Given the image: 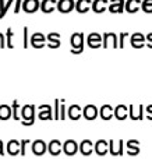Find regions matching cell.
<instances>
[{"label":"cell","instance_id":"obj_1","mask_svg":"<svg viewBox=\"0 0 152 159\" xmlns=\"http://www.w3.org/2000/svg\"><path fill=\"white\" fill-rule=\"evenodd\" d=\"M35 105H24L21 109V124L24 127L32 126L35 121Z\"/></svg>","mask_w":152,"mask_h":159},{"label":"cell","instance_id":"obj_2","mask_svg":"<svg viewBox=\"0 0 152 159\" xmlns=\"http://www.w3.org/2000/svg\"><path fill=\"white\" fill-rule=\"evenodd\" d=\"M71 43V53L73 55H80L84 52V43H85V36L83 32H74L70 38Z\"/></svg>","mask_w":152,"mask_h":159},{"label":"cell","instance_id":"obj_3","mask_svg":"<svg viewBox=\"0 0 152 159\" xmlns=\"http://www.w3.org/2000/svg\"><path fill=\"white\" fill-rule=\"evenodd\" d=\"M109 152L112 157H122L124 152V140H110L109 141Z\"/></svg>","mask_w":152,"mask_h":159},{"label":"cell","instance_id":"obj_4","mask_svg":"<svg viewBox=\"0 0 152 159\" xmlns=\"http://www.w3.org/2000/svg\"><path fill=\"white\" fill-rule=\"evenodd\" d=\"M103 48L105 49H109V48L117 49L119 48V36L114 32H105L103 34Z\"/></svg>","mask_w":152,"mask_h":159},{"label":"cell","instance_id":"obj_5","mask_svg":"<svg viewBox=\"0 0 152 159\" xmlns=\"http://www.w3.org/2000/svg\"><path fill=\"white\" fill-rule=\"evenodd\" d=\"M87 43L91 49H99L103 45V36L98 32H91L87 38Z\"/></svg>","mask_w":152,"mask_h":159},{"label":"cell","instance_id":"obj_6","mask_svg":"<svg viewBox=\"0 0 152 159\" xmlns=\"http://www.w3.org/2000/svg\"><path fill=\"white\" fill-rule=\"evenodd\" d=\"M130 43L134 49H142L147 45V36L142 35L141 32H136L130 36Z\"/></svg>","mask_w":152,"mask_h":159},{"label":"cell","instance_id":"obj_7","mask_svg":"<svg viewBox=\"0 0 152 159\" xmlns=\"http://www.w3.org/2000/svg\"><path fill=\"white\" fill-rule=\"evenodd\" d=\"M38 117L39 120H55V113L52 112V106L50 105H41L38 106Z\"/></svg>","mask_w":152,"mask_h":159},{"label":"cell","instance_id":"obj_8","mask_svg":"<svg viewBox=\"0 0 152 159\" xmlns=\"http://www.w3.org/2000/svg\"><path fill=\"white\" fill-rule=\"evenodd\" d=\"M46 36L42 32H35L32 36L29 38V43L34 49H42L45 48V43H46Z\"/></svg>","mask_w":152,"mask_h":159},{"label":"cell","instance_id":"obj_9","mask_svg":"<svg viewBox=\"0 0 152 159\" xmlns=\"http://www.w3.org/2000/svg\"><path fill=\"white\" fill-rule=\"evenodd\" d=\"M63 152L67 157H74L77 152H80V145L74 140H67L66 143H63Z\"/></svg>","mask_w":152,"mask_h":159},{"label":"cell","instance_id":"obj_10","mask_svg":"<svg viewBox=\"0 0 152 159\" xmlns=\"http://www.w3.org/2000/svg\"><path fill=\"white\" fill-rule=\"evenodd\" d=\"M47 152L52 157H59L63 152V144L60 140H50L47 143Z\"/></svg>","mask_w":152,"mask_h":159},{"label":"cell","instance_id":"obj_11","mask_svg":"<svg viewBox=\"0 0 152 159\" xmlns=\"http://www.w3.org/2000/svg\"><path fill=\"white\" fill-rule=\"evenodd\" d=\"M41 8V2L39 0H24L22 2V11L27 14H34Z\"/></svg>","mask_w":152,"mask_h":159},{"label":"cell","instance_id":"obj_12","mask_svg":"<svg viewBox=\"0 0 152 159\" xmlns=\"http://www.w3.org/2000/svg\"><path fill=\"white\" fill-rule=\"evenodd\" d=\"M142 115H144V106L142 105H138V106H136V105H130L128 106V117L131 119V120H142Z\"/></svg>","mask_w":152,"mask_h":159},{"label":"cell","instance_id":"obj_13","mask_svg":"<svg viewBox=\"0 0 152 159\" xmlns=\"http://www.w3.org/2000/svg\"><path fill=\"white\" fill-rule=\"evenodd\" d=\"M108 10L112 14H122L126 10V0H110Z\"/></svg>","mask_w":152,"mask_h":159},{"label":"cell","instance_id":"obj_14","mask_svg":"<svg viewBox=\"0 0 152 159\" xmlns=\"http://www.w3.org/2000/svg\"><path fill=\"white\" fill-rule=\"evenodd\" d=\"M31 151H32V154L36 155V157H42V155L47 151V144L45 143L43 140H35L32 143Z\"/></svg>","mask_w":152,"mask_h":159},{"label":"cell","instance_id":"obj_15","mask_svg":"<svg viewBox=\"0 0 152 159\" xmlns=\"http://www.w3.org/2000/svg\"><path fill=\"white\" fill-rule=\"evenodd\" d=\"M98 115H99V110H98V107L95 106V105H87V106L83 109L84 119H87L88 121L95 120V119L98 117Z\"/></svg>","mask_w":152,"mask_h":159},{"label":"cell","instance_id":"obj_16","mask_svg":"<svg viewBox=\"0 0 152 159\" xmlns=\"http://www.w3.org/2000/svg\"><path fill=\"white\" fill-rule=\"evenodd\" d=\"M75 8V2L74 0H59L57 2V10L61 14H67Z\"/></svg>","mask_w":152,"mask_h":159},{"label":"cell","instance_id":"obj_17","mask_svg":"<svg viewBox=\"0 0 152 159\" xmlns=\"http://www.w3.org/2000/svg\"><path fill=\"white\" fill-rule=\"evenodd\" d=\"M80 152L84 157H89L92 152H95V143L91 140H83L80 144Z\"/></svg>","mask_w":152,"mask_h":159},{"label":"cell","instance_id":"obj_18","mask_svg":"<svg viewBox=\"0 0 152 159\" xmlns=\"http://www.w3.org/2000/svg\"><path fill=\"white\" fill-rule=\"evenodd\" d=\"M6 151H7L8 155H11V157H16V155L21 154V141H18V140H10L7 143Z\"/></svg>","mask_w":152,"mask_h":159},{"label":"cell","instance_id":"obj_19","mask_svg":"<svg viewBox=\"0 0 152 159\" xmlns=\"http://www.w3.org/2000/svg\"><path fill=\"white\" fill-rule=\"evenodd\" d=\"M126 147H127V155L128 157H137L140 154V141L138 140H128L126 141Z\"/></svg>","mask_w":152,"mask_h":159},{"label":"cell","instance_id":"obj_20","mask_svg":"<svg viewBox=\"0 0 152 159\" xmlns=\"http://www.w3.org/2000/svg\"><path fill=\"white\" fill-rule=\"evenodd\" d=\"M109 152V141L106 140H98L95 143V154L99 157H105Z\"/></svg>","mask_w":152,"mask_h":159},{"label":"cell","instance_id":"obj_21","mask_svg":"<svg viewBox=\"0 0 152 159\" xmlns=\"http://www.w3.org/2000/svg\"><path fill=\"white\" fill-rule=\"evenodd\" d=\"M57 8V0H42L41 2V10L45 14H50Z\"/></svg>","mask_w":152,"mask_h":159},{"label":"cell","instance_id":"obj_22","mask_svg":"<svg viewBox=\"0 0 152 159\" xmlns=\"http://www.w3.org/2000/svg\"><path fill=\"white\" fill-rule=\"evenodd\" d=\"M99 116L102 120L105 121H109L112 117L114 116V109L113 106H110V105H103V106H101L99 109Z\"/></svg>","mask_w":152,"mask_h":159},{"label":"cell","instance_id":"obj_23","mask_svg":"<svg viewBox=\"0 0 152 159\" xmlns=\"http://www.w3.org/2000/svg\"><path fill=\"white\" fill-rule=\"evenodd\" d=\"M47 38V46L50 48V49H59L61 45L60 42V34L57 32H50L49 35L46 36Z\"/></svg>","mask_w":152,"mask_h":159},{"label":"cell","instance_id":"obj_24","mask_svg":"<svg viewBox=\"0 0 152 159\" xmlns=\"http://www.w3.org/2000/svg\"><path fill=\"white\" fill-rule=\"evenodd\" d=\"M109 8V0H94L92 2V11L101 14Z\"/></svg>","mask_w":152,"mask_h":159},{"label":"cell","instance_id":"obj_25","mask_svg":"<svg viewBox=\"0 0 152 159\" xmlns=\"http://www.w3.org/2000/svg\"><path fill=\"white\" fill-rule=\"evenodd\" d=\"M67 115H69L70 120L77 121L78 119H81V115H83V109H81L80 105H71L67 110Z\"/></svg>","mask_w":152,"mask_h":159},{"label":"cell","instance_id":"obj_26","mask_svg":"<svg viewBox=\"0 0 152 159\" xmlns=\"http://www.w3.org/2000/svg\"><path fill=\"white\" fill-rule=\"evenodd\" d=\"M114 117L120 121L126 120L128 117V106H126V105H117L114 107Z\"/></svg>","mask_w":152,"mask_h":159},{"label":"cell","instance_id":"obj_27","mask_svg":"<svg viewBox=\"0 0 152 159\" xmlns=\"http://www.w3.org/2000/svg\"><path fill=\"white\" fill-rule=\"evenodd\" d=\"M92 8V0H77L75 3V10L80 14H85Z\"/></svg>","mask_w":152,"mask_h":159},{"label":"cell","instance_id":"obj_28","mask_svg":"<svg viewBox=\"0 0 152 159\" xmlns=\"http://www.w3.org/2000/svg\"><path fill=\"white\" fill-rule=\"evenodd\" d=\"M141 4H142L141 0H127L126 2V11L130 14H134L141 8Z\"/></svg>","mask_w":152,"mask_h":159},{"label":"cell","instance_id":"obj_29","mask_svg":"<svg viewBox=\"0 0 152 159\" xmlns=\"http://www.w3.org/2000/svg\"><path fill=\"white\" fill-rule=\"evenodd\" d=\"M13 117V109L8 105H0V120H8Z\"/></svg>","mask_w":152,"mask_h":159},{"label":"cell","instance_id":"obj_30","mask_svg":"<svg viewBox=\"0 0 152 159\" xmlns=\"http://www.w3.org/2000/svg\"><path fill=\"white\" fill-rule=\"evenodd\" d=\"M13 3H16V0H7V2L0 0V20L6 17V14H7V11L10 10V7H11Z\"/></svg>","mask_w":152,"mask_h":159},{"label":"cell","instance_id":"obj_31","mask_svg":"<svg viewBox=\"0 0 152 159\" xmlns=\"http://www.w3.org/2000/svg\"><path fill=\"white\" fill-rule=\"evenodd\" d=\"M18 101L17 99H14L13 103H11V109H13V119L14 120H21V117H20V113H18Z\"/></svg>","mask_w":152,"mask_h":159},{"label":"cell","instance_id":"obj_32","mask_svg":"<svg viewBox=\"0 0 152 159\" xmlns=\"http://www.w3.org/2000/svg\"><path fill=\"white\" fill-rule=\"evenodd\" d=\"M6 42H7L8 49H13L14 43H13V30L11 28H7V31H6Z\"/></svg>","mask_w":152,"mask_h":159},{"label":"cell","instance_id":"obj_33","mask_svg":"<svg viewBox=\"0 0 152 159\" xmlns=\"http://www.w3.org/2000/svg\"><path fill=\"white\" fill-rule=\"evenodd\" d=\"M141 8L144 13L147 14H152V0H142Z\"/></svg>","mask_w":152,"mask_h":159},{"label":"cell","instance_id":"obj_34","mask_svg":"<svg viewBox=\"0 0 152 159\" xmlns=\"http://www.w3.org/2000/svg\"><path fill=\"white\" fill-rule=\"evenodd\" d=\"M22 34H24V39H22V48L27 49L28 45H29V38H28V27H24L22 30Z\"/></svg>","mask_w":152,"mask_h":159},{"label":"cell","instance_id":"obj_35","mask_svg":"<svg viewBox=\"0 0 152 159\" xmlns=\"http://www.w3.org/2000/svg\"><path fill=\"white\" fill-rule=\"evenodd\" d=\"M60 119V102L59 99H55V120Z\"/></svg>","mask_w":152,"mask_h":159},{"label":"cell","instance_id":"obj_36","mask_svg":"<svg viewBox=\"0 0 152 159\" xmlns=\"http://www.w3.org/2000/svg\"><path fill=\"white\" fill-rule=\"evenodd\" d=\"M127 36H128L127 32H122L119 35V49H124V41Z\"/></svg>","mask_w":152,"mask_h":159},{"label":"cell","instance_id":"obj_37","mask_svg":"<svg viewBox=\"0 0 152 159\" xmlns=\"http://www.w3.org/2000/svg\"><path fill=\"white\" fill-rule=\"evenodd\" d=\"M22 2H24V0H16V6H14V13L16 14H18L20 10L22 8Z\"/></svg>","mask_w":152,"mask_h":159},{"label":"cell","instance_id":"obj_38","mask_svg":"<svg viewBox=\"0 0 152 159\" xmlns=\"http://www.w3.org/2000/svg\"><path fill=\"white\" fill-rule=\"evenodd\" d=\"M29 143H31L29 140H21V155L22 157H25V148H27V145Z\"/></svg>","mask_w":152,"mask_h":159},{"label":"cell","instance_id":"obj_39","mask_svg":"<svg viewBox=\"0 0 152 159\" xmlns=\"http://www.w3.org/2000/svg\"><path fill=\"white\" fill-rule=\"evenodd\" d=\"M66 112H67V109H66V106H64L63 103L60 105V120H66Z\"/></svg>","mask_w":152,"mask_h":159},{"label":"cell","instance_id":"obj_40","mask_svg":"<svg viewBox=\"0 0 152 159\" xmlns=\"http://www.w3.org/2000/svg\"><path fill=\"white\" fill-rule=\"evenodd\" d=\"M6 46H7V42H6V35H3V34L0 32V49H4Z\"/></svg>","mask_w":152,"mask_h":159},{"label":"cell","instance_id":"obj_41","mask_svg":"<svg viewBox=\"0 0 152 159\" xmlns=\"http://www.w3.org/2000/svg\"><path fill=\"white\" fill-rule=\"evenodd\" d=\"M147 46L150 48V49H152V32L147 35Z\"/></svg>","mask_w":152,"mask_h":159},{"label":"cell","instance_id":"obj_42","mask_svg":"<svg viewBox=\"0 0 152 159\" xmlns=\"http://www.w3.org/2000/svg\"><path fill=\"white\" fill-rule=\"evenodd\" d=\"M147 117L150 119V120H152V105H150V106L147 107Z\"/></svg>","mask_w":152,"mask_h":159},{"label":"cell","instance_id":"obj_43","mask_svg":"<svg viewBox=\"0 0 152 159\" xmlns=\"http://www.w3.org/2000/svg\"><path fill=\"white\" fill-rule=\"evenodd\" d=\"M4 155V147H3V141L0 140V157Z\"/></svg>","mask_w":152,"mask_h":159}]
</instances>
